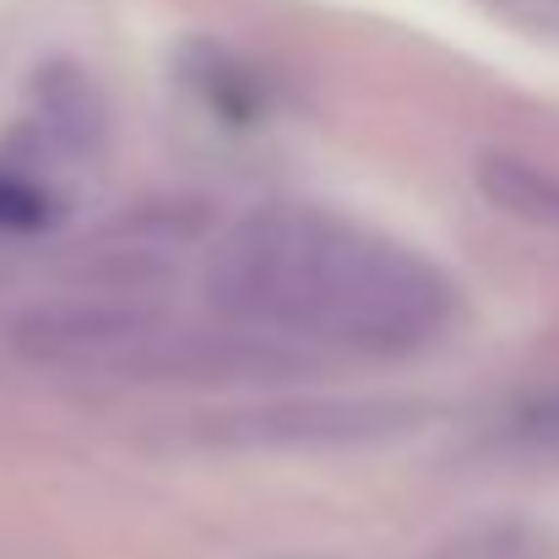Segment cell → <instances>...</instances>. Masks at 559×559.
I'll list each match as a JSON object with an SVG mask.
<instances>
[{
    "label": "cell",
    "mask_w": 559,
    "mask_h": 559,
    "mask_svg": "<svg viewBox=\"0 0 559 559\" xmlns=\"http://www.w3.org/2000/svg\"><path fill=\"white\" fill-rule=\"evenodd\" d=\"M212 299L234 321L359 354H407L451 321V283L424 255L316 206L245 217L212 261Z\"/></svg>",
    "instance_id": "cell-1"
},
{
    "label": "cell",
    "mask_w": 559,
    "mask_h": 559,
    "mask_svg": "<svg viewBox=\"0 0 559 559\" xmlns=\"http://www.w3.org/2000/svg\"><path fill=\"white\" fill-rule=\"evenodd\" d=\"M234 440L245 445H294V440H370L385 429H402V413L391 407H283V413H250L234 418Z\"/></svg>",
    "instance_id": "cell-2"
},
{
    "label": "cell",
    "mask_w": 559,
    "mask_h": 559,
    "mask_svg": "<svg viewBox=\"0 0 559 559\" xmlns=\"http://www.w3.org/2000/svg\"><path fill=\"white\" fill-rule=\"evenodd\" d=\"M478 186L500 212H511V217H522L544 234H559V175L527 164V158L484 153L478 158Z\"/></svg>",
    "instance_id": "cell-3"
},
{
    "label": "cell",
    "mask_w": 559,
    "mask_h": 559,
    "mask_svg": "<svg viewBox=\"0 0 559 559\" xmlns=\"http://www.w3.org/2000/svg\"><path fill=\"white\" fill-rule=\"evenodd\" d=\"M33 223H44V195L27 180L0 175V228H33Z\"/></svg>",
    "instance_id": "cell-4"
},
{
    "label": "cell",
    "mask_w": 559,
    "mask_h": 559,
    "mask_svg": "<svg viewBox=\"0 0 559 559\" xmlns=\"http://www.w3.org/2000/svg\"><path fill=\"white\" fill-rule=\"evenodd\" d=\"M533 435H538V440H544L549 451H559V407H549V413H544V418L533 424Z\"/></svg>",
    "instance_id": "cell-5"
}]
</instances>
